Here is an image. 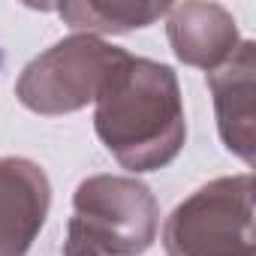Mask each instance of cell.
Here are the masks:
<instances>
[{
	"instance_id": "6da1fadb",
	"label": "cell",
	"mask_w": 256,
	"mask_h": 256,
	"mask_svg": "<svg viewBox=\"0 0 256 256\" xmlns=\"http://www.w3.org/2000/svg\"><path fill=\"white\" fill-rule=\"evenodd\" d=\"M94 130L133 175L166 169L187 142L178 72L169 64L124 52L94 100Z\"/></svg>"
},
{
	"instance_id": "7a4b0ae2",
	"label": "cell",
	"mask_w": 256,
	"mask_h": 256,
	"mask_svg": "<svg viewBox=\"0 0 256 256\" xmlns=\"http://www.w3.org/2000/svg\"><path fill=\"white\" fill-rule=\"evenodd\" d=\"M160 229L151 187L133 175H90L72 193L64 256H142Z\"/></svg>"
},
{
	"instance_id": "3957f363",
	"label": "cell",
	"mask_w": 256,
	"mask_h": 256,
	"mask_svg": "<svg viewBox=\"0 0 256 256\" xmlns=\"http://www.w3.org/2000/svg\"><path fill=\"white\" fill-rule=\"evenodd\" d=\"M253 175H223L202 184L163 223L166 256H256Z\"/></svg>"
},
{
	"instance_id": "277c9868",
	"label": "cell",
	"mask_w": 256,
	"mask_h": 256,
	"mask_svg": "<svg viewBox=\"0 0 256 256\" xmlns=\"http://www.w3.org/2000/svg\"><path fill=\"white\" fill-rule=\"evenodd\" d=\"M126 48L100 36L70 34L36 54L16 82L18 102L42 118H60L90 106Z\"/></svg>"
},
{
	"instance_id": "5b68a950",
	"label": "cell",
	"mask_w": 256,
	"mask_h": 256,
	"mask_svg": "<svg viewBox=\"0 0 256 256\" xmlns=\"http://www.w3.org/2000/svg\"><path fill=\"white\" fill-rule=\"evenodd\" d=\"M52 208V181L28 157H0V256H28Z\"/></svg>"
},
{
	"instance_id": "8992f818",
	"label": "cell",
	"mask_w": 256,
	"mask_h": 256,
	"mask_svg": "<svg viewBox=\"0 0 256 256\" xmlns=\"http://www.w3.org/2000/svg\"><path fill=\"white\" fill-rule=\"evenodd\" d=\"M208 90L214 96L217 112V133L238 160L253 166V120H256V42L241 40L235 54L214 72L205 76Z\"/></svg>"
},
{
	"instance_id": "52a82bcc",
	"label": "cell",
	"mask_w": 256,
	"mask_h": 256,
	"mask_svg": "<svg viewBox=\"0 0 256 256\" xmlns=\"http://www.w3.org/2000/svg\"><path fill=\"white\" fill-rule=\"evenodd\" d=\"M166 36L184 66L205 72L220 70L241 46L232 12L220 4H172L166 12Z\"/></svg>"
},
{
	"instance_id": "ba28073f",
	"label": "cell",
	"mask_w": 256,
	"mask_h": 256,
	"mask_svg": "<svg viewBox=\"0 0 256 256\" xmlns=\"http://www.w3.org/2000/svg\"><path fill=\"white\" fill-rule=\"evenodd\" d=\"M172 4H136V0H70L54 6V12L70 24L72 34L102 36V34H130L151 28L166 18Z\"/></svg>"
}]
</instances>
